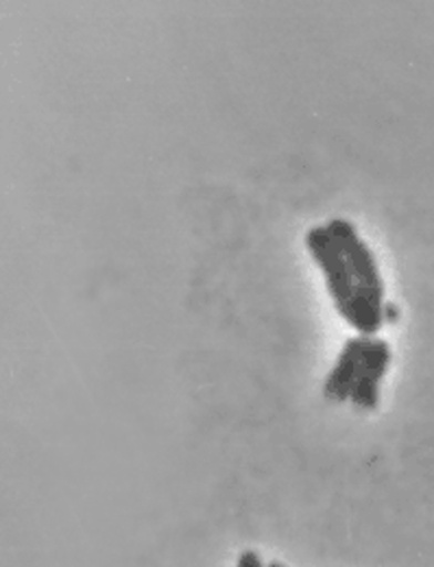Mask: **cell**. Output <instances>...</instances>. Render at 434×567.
<instances>
[{"label":"cell","instance_id":"1","mask_svg":"<svg viewBox=\"0 0 434 567\" xmlns=\"http://www.w3.org/2000/svg\"><path fill=\"white\" fill-rule=\"evenodd\" d=\"M306 247L323 274L328 292H330L339 315L361 337L375 339V334L380 332V328L384 323V308H378L359 297L356 286L350 276V269H348V262H345V256L341 251V245L330 234V229L321 227V225L308 229Z\"/></svg>","mask_w":434,"mask_h":567},{"label":"cell","instance_id":"2","mask_svg":"<svg viewBox=\"0 0 434 567\" xmlns=\"http://www.w3.org/2000/svg\"><path fill=\"white\" fill-rule=\"evenodd\" d=\"M326 227L341 245V251L345 256V262H348V269H350V276L354 280L359 297L378 308H386L384 306V284H382L380 271H378V262H375L371 249L362 243L356 227L345 218H332Z\"/></svg>","mask_w":434,"mask_h":567},{"label":"cell","instance_id":"3","mask_svg":"<svg viewBox=\"0 0 434 567\" xmlns=\"http://www.w3.org/2000/svg\"><path fill=\"white\" fill-rule=\"evenodd\" d=\"M391 367V348L382 339H369L362 352L359 378L352 391V404L361 411H378L380 406V386Z\"/></svg>","mask_w":434,"mask_h":567},{"label":"cell","instance_id":"4","mask_svg":"<svg viewBox=\"0 0 434 567\" xmlns=\"http://www.w3.org/2000/svg\"><path fill=\"white\" fill-rule=\"evenodd\" d=\"M369 337H352L348 339V343L343 346L341 354L337 358L332 371L326 378V386H323V395L332 402H345L352 398L356 378H359V369H361L362 352L366 346Z\"/></svg>","mask_w":434,"mask_h":567},{"label":"cell","instance_id":"5","mask_svg":"<svg viewBox=\"0 0 434 567\" xmlns=\"http://www.w3.org/2000/svg\"><path fill=\"white\" fill-rule=\"evenodd\" d=\"M236 567H267L262 564L260 555L256 550H245L240 557H238V564Z\"/></svg>","mask_w":434,"mask_h":567},{"label":"cell","instance_id":"6","mask_svg":"<svg viewBox=\"0 0 434 567\" xmlns=\"http://www.w3.org/2000/svg\"><path fill=\"white\" fill-rule=\"evenodd\" d=\"M267 567H287L285 566V564H280V561H271V564H269V566Z\"/></svg>","mask_w":434,"mask_h":567}]
</instances>
